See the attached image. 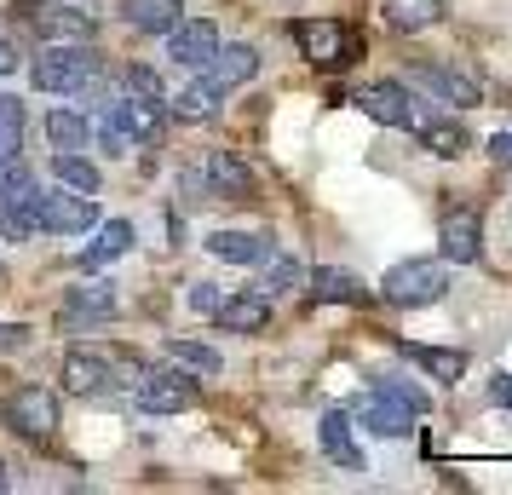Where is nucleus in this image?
I'll list each match as a JSON object with an SVG mask.
<instances>
[{
	"label": "nucleus",
	"instance_id": "f257e3e1",
	"mask_svg": "<svg viewBox=\"0 0 512 495\" xmlns=\"http://www.w3.org/2000/svg\"><path fill=\"white\" fill-rule=\"evenodd\" d=\"M35 87L41 93H81V87H93L98 81V52L81 47V41H47V52L35 58Z\"/></svg>",
	"mask_w": 512,
	"mask_h": 495
},
{
	"label": "nucleus",
	"instance_id": "f03ea898",
	"mask_svg": "<svg viewBox=\"0 0 512 495\" xmlns=\"http://www.w3.org/2000/svg\"><path fill=\"white\" fill-rule=\"evenodd\" d=\"M386 300L392 306H438L443 294H449V271L438 260H403L386 271Z\"/></svg>",
	"mask_w": 512,
	"mask_h": 495
},
{
	"label": "nucleus",
	"instance_id": "7ed1b4c3",
	"mask_svg": "<svg viewBox=\"0 0 512 495\" xmlns=\"http://www.w3.org/2000/svg\"><path fill=\"white\" fill-rule=\"evenodd\" d=\"M294 41H300V52L317 64V70H346V64H357V35H351L346 24H334V18H305V24H294Z\"/></svg>",
	"mask_w": 512,
	"mask_h": 495
},
{
	"label": "nucleus",
	"instance_id": "20e7f679",
	"mask_svg": "<svg viewBox=\"0 0 512 495\" xmlns=\"http://www.w3.org/2000/svg\"><path fill=\"white\" fill-rule=\"evenodd\" d=\"M0 421L12 426L18 438H52L58 432V398H52L47 386H18L0 403Z\"/></svg>",
	"mask_w": 512,
	"mask_h": 495
},
{
	"label": "nucleus",
	"instance_id": "39448f33",
	"mask_svg": "<svg viewBox=\"0 0 512 495\" xmlns=\"http://www.w3.org/2000/svg\"><path fill=\"white\" fill-rule=\"evenodd\" d=\"M139 409L144 415H185L190 403L202 398V386L185 375V369H156V375H144L139 380Z\"/></svg>",
	"mask_w": 512,
	"mask_h": 495
},
{
	"label": "nucleus",
	"instance_id": "423d86ee",
	"mask_svg": "<svg viewBox=\"0 0 512 495\" xmlns=\"http://www.w3.org/2000/svg\"><path fill=\"white\" fill-rule=\"evenodd\" d=\"M93 196H81V190H41V202H35V225L41 231H58V236H75V231H93Z\"/></svg>",
	"mask_w": 512,
	"mask_h": 495
},
{
	"label": "nucleus",
	"instance_id": "0eeeda50",
	"mask_svg": "<svg viewBox=\"0 0 512 495\" xmlns=\"http://www.w3.org/2000/svg\"><path fill=\"white\" fill-rule=\"evenodd\" d=\"M351 415L369 426L374 438H409V432H415V409L397 398L392 386H374V392H363Z\"/></svg>",
	"mask_w": 512,
	"mask_h": 495
},
{
	"label": "nucleus",
	"instance_id": "6e6552de",
	"mask_svg": "<svg viewBox=\"0 0 512 495\" xmlns=\"http://www.w3.org/2000/svg\"><path fill=\"white\" fill-rule=\"evenodd\" d=\"M219 52V29L208 18H179V24L167 29V58L179 64V70H208V58Z\"/></svg>",
	"mask_w": 512,
	"mask_h": 495
},
{
	"label": "nucleus",
	"instance_id": "1a4fd4ad",
	"mask_svg": "<svg viewBox=\"0 0 512 495\" xmlns=\"http://www.w3.org/2000/svg\"><path fill=\"white\" fill-rule=\"evenodd\" d=\"M438 248L449 265H472L478 254H484V219L472 208H449L438 225Z\"/></svg>",
	"mask_w": 512,
	"mask_h": 495
},
{
	"label": "nucleus",
	"instance_id": "9d476101",
	"mask_svg": "<svg viewBox=\"0 0 512 495\" xmlns=\"http://www.w3.org/2000/svg\"><path fill=\"white\" fill-rule=\"evenodd\" d=\"M351 104H357L363 116L386 121V127H415V98H409L403 81H374V87H363Z\"/></svg>",
	"mask_w": 512,
	"mask_h": 495
},
{
	"label": "nucleus",
	"instance_id": "9b49d317",
	"mask_svg": "<svg viewBox=\"0 0 512 495\" xmlns=\"http://www.w3.org/2000/svg\"><path fill=\"white\" fill-rule=\"evenodd\" d=\"M24 24L41 41H93V12L75 6H24Z\"/></svg>",
	"mask_w": 512,
	"mask_h": 495
},
{
	"label": "nucleus",
	"instance_id": "f8f14e48",
	"mask_svg": "<svg viewBox=\"0 0 512 495\" xmlns=\"http://www.w3.org/2000/svg\"><path fill=\"white\" fill-rule=\"evenodd\" d=\"M110 386H116L110 357L87 352V346H75V352L64 357V392H75V398H93V392H110Z\"/></svg>",
	"mask_w": 512,
	"mask_h": 495
},
{
	"label": "nucleus",
	"instance_id": "ddd939ff",
	"mask_svg": "<svg viewBox=\"0 0 512 495\" xmlns=\"http://www.w3.org/2000/svg\"><path fill=\"white\" fill-rule=\"evenodd\" d=\"M213 317H219V329H231V334H259L271 323V294L265 288H242L231 300H219Z\"/></svg>",
	"mask_w": 512,
	"mask_h": 495
},
{
	"label": "nucleus",
	"instance_id": "4468645a",
	"mask_svg": "<svg viewBox=\"0 0 512 495\" xmlns=\"http://www.w3.org/2000/svg\"><path fill=\"white\" fill-rule=\"evenodd\" d=\"M259 75V52L248 47V41H236V47H219L208 58V81L219 87V93H231V87H242V81H254Z\"/></svg>",
	"mask_w": 512,
	"mask_h": 495
},
{
	"label": "nucleus",
	"instance_id": "2eb2a0df",
	"mask_svg": "<svg viewBox=\"0 0 512 495\" xmlns=\"http://www.w3.org/2000/svg\"><path fill=\"white\" fill-rule=\"evenodd\" d=\"M208 185H213V196H225V202H248V196H254V173H248L242 156L213 150L208 156Z\"/></svg>",
	"mask_w": 512,
	"mask_h": 495
},
{
	"label": "nucleus",
	"instance_id": "dca6fc26",
	"mask_svg": "<svg viewBox=\"0 0 512 495\" xmlns=\"http://www.w3.org/2000/svg\"><path fill=\"white\" fill-rule=\"evenodd\" d=\"M121 18L139 35H167V29L185 18V0H121Z\"/></svg>",
	"mask_w": 512,
	"mask_h": 495
},
{
	"label": "nucleus",
	"instance_id": "f3484780",
	"mask_svg": "<svg viewBox=\"0 0 512 495\" xmlns=\"http://www.w3.org/2000/svg\"><path fill=\"white\" fill-rule=\"evenodd\" d=\"M127 248H133V225H127V219H104V225H98V236L81 248V260H75V265H81V271H98V265L121 260Z\"/></svg>",
	"mask_w": 512,
	"mask_h": 495
},
{
	"label": "nucleus",
	"instance_id": "a211bd4d",
	"mask_svg": "<svg viewBox=\"0 0 512 495\" xmlns=\"http://www.w3.org/2000/svg\"><path fill=\"white\" fill-rule=\"evenodd\" d=\"M208 254L213 260H231V265H265L271 260V242L254 231H213L208 236Z\"/></svg>",
	"mask_w": 512,
	"mask_h": 495
},
{
	"label": "nucleus",
	"instance_id": "6ab92c4d",
	"mask_svg": "<svg viewBox=\"0 0 512 495\" xmlns=\"http://www.w3.org/2000/svg\"><path fill=\"white\" fill-rule=\"evenodd\" d=\"M415 87H426V93H438L443 104H478V81H472V75H455V70H438V64H420L415 70Z\"/></svg>",
	"mask_w": 512,
	"mask_h": 495
},
{
	"label": "nucleus",
	"instance_id": "aec40b11",
	"mask_svg": "<svg viewBox=\"0 0 512 495\" xmlns=\"http://www.w3.org/2000/svg\"><path fill=\"white\" fill-rule=\"evenodd\" d=\"M317 438H323V455L334 461V467H346V472L363 467V455H357V444H351V415L346 409H328L323 426H317Z\"/></svg>",
	"mask_w": 512,
	"mask_h": 495
},
{
	"label": "nucleus",
	"instance_id": "412c9836",
	"mask_svg": "<svg viewBox=\"0 0 512 495\" xmlns=\"http://www.w3.org/2000/svg\"><path fill=\"white\" fill-rule=\"evenodd\" d=\"M110 121L127 133V144H156V133H162L156 104H144V98H121V104H110Z\"/></svg>",
	"mask_w": 512,
	"mask_h": 495
},
{
	"label": "nucleus",
	"instance_id": "4be33fe9",
	"mask_svg": "<svg viewBox=\"0 0 512 495\" xmlns=\"http://www.w3.org/2000/svg\"><path fill=\"white\" fill-rule=\"evenodd\" d=\"M311 294H317V300H328V306H369V288H363V277L334 271V265L311 271Z\"/></svg>",
	"mask_w": 512,
	"mask_h": 495
},
{
	"label": "nucleus",
	"instance_id": "5701e85b",
	"mask_svg": "<svg viewBox=\"0 0 512 495\" xmlns=\"http://www.w3.org/2000/svg\"><path fill=\"white\" fill-rule=\"evenodd\" d=\"M380 12H386V24L392 29L420 35V29H432L443 18V0H380Z\"/></svg>",
	"mask_w": 512,
	"mask_h": 495
},
{
	"label": "nucleus",
	"instance_id": "b1692460",
	"mask_svg": "<svg viewBox=\"0 0 512 495\" xmlns=\"http://www.w3.org/2000/svg\"><path fill=\"white\" fill-rule=\"evenodd\" d=\"M64 317H70V323H81V317H93V323H110V317H116V294H110V283L70 288V306H64Z\"/></svg>",
	"mask_w": 512,
	"mask_h": 495
},
{
	"label": "nucleus",
	"instance_id": "393cba45",
	"mask_svg": "<svg viewBox=\"0 0 512 495\" xmlns=\"http://www.w3.org/2000/svg\"><path fill=\"white\" fill-rule=\"evenodd\" d=\"M403 357H409L415 369H426L432 380H443V386L466 375V357H461V352H449V346H403Z\"/></svg>",
	"mask_w": 512,
	"mask_h": 495
},
{
	"label": "nucleus",
	"instance_id": "a878e982",
	"mask_svg": "<svg viewBox=\"0 0 512 495\" xmlns=\"http://www.w3.org/2000/svg\"><path fill=\"white\" fill-rule=\"evenodd\" d=\"M167 110H173V121H208L213 110H219V87L202 75V81H190L179 98H167Z\"/></svg>",
	"mask_w": 512,
	"mask_h": 495
},
{
	"label": "nucleus",
	"instance_id": "bb28decb",
	"mask_svg": "<svg viewBox=\"0 0 512 495\" xmlns=\"http://www.w3.org/2000/svg\"><path fill=\"white\" fill-rule=\"evenodd\" d=\"M52 179H58V185H70V190H81V196H98V185H104V173H98L87 156H75V150H58Z\"/></svg>",
	"mask_w": 512,
	"mask_h": 495
},
{
	"label": "nucleus",
	"instance_id": "cd10ccee",
	"mask_svg": "<svg viewBox=\"0 0 512 495\" xmlns=\"http://www.w3.org/2000/svg\"><path fill=\"white\" fill-rule=\"evenodd\" d=\"M420 144H426L432 156H443V162H455V156L472 150V139H466L461 121H426V127H420Z\"/></svg>",
	"mask_w": 512,
	"mask_h": 495
},
{
	"label": "nucleus",
	"instance_id": "c85d7f7f",
	"mask_svg": "<svg viewBox=\"0 0 512 495\" xmlns=\"http://www.w3.org/2000/svg\"><path fill=\"white\" fill-rule=\"evenodd\" d=\"M47 139L58 144V150H87V144H93V121L75 116V110H52L47 116Z\"/></svg>",
	"mask_w": 512,
	"mask_h": 495
},
{
	"label": "nucleus",
	"instance_id": "c756f323",
	"mask_svg": "<svg viewBox=\"0 0 512 495\" xmlns=\"http://www.w3.org/2000/svg\"><path fill=\"white\" fill-rule=\"evenodd\" d=\"M24 150V98L0 93V162H12Z\"/></svg>",
	"mask_w": 512,
	"mask_h": 495
},
{
	"label": "nucleus",
	"instance_id": "7c9ffc66",
	"mask_svg": "<svg viewBox=\"0 0 512 495\" xmlns=\"http://www.w3.org/2000/svg\"><path fill=\"white\" fill-rule=\"evenodd\" d=\"M167 357H173L179 369H196V375H219V352H213V346H196V340H173Z\"/></svg>",
	"mask_w": 512,
	"mask_h": 495
},
{
	"label": "nucleus",
	"instance_id": "2f4dec72",
	"mask_svg": "<svg viewBox=\"0 0 512 495\" xmlns=\"http://www.w3.org/2000/svg\"><path fill=\"white\" fill-rule=\"evenodd\" d=\"M271 271H265V294H288V288H300L305 283V271L294 260H265Z\"/></svg>",
	"mask_w": 512,
	"mask_h": 495
},
{
	"label": "nucleus",
	"instance_id": "473e14b6",
	"mask_svg": "<svg viewBox=\"0 0 512 495\" xmlns=\"http://www.w3.org/2000/svg\"><path fill=\"white\" fill-rule=\"evenodd\" d=\"M127 93L133 98H144V104H162V81H156V70H127Z\"/></svg>",
	"mask_w": 512,
	"mask_h": 495
},
{
	"label": "nucleus",
	"instance_id": "72a5a7b5",
	"mask_svg": "<svg viewBox=\"0 0 512 495\" xmlns=\"http://www.w3.org/2000/svg\"><path fill=\"white\" fill-rule=\"evenodd\" d=\"M190 306H196V311H219V288L196 283V288H190Z\"/></svg>",
	"mask_w": 512,
	"mask_h": 495
},
{
	"label": "nucleus",
	"instance_id": "f704fd0d",
	"mask_svg": "<svg viewBox=\"0 0 512 495\" xmlns=\"http://www.w3.org/2000/svg\"><path fill=\"white\" fill-rule=\"evenodd\" d=\"M489 156L501 167H512V133H495V139H489Z\"/></svg>",
	"mask_w": 512,
	"mask_h": 495
},
{
	"label": "nucleus",
	"instance_id": "c9c22d12",
	"mask_svg": "<svg viewBox=\"0 0 512 495\" xmlns=\"http://www.w3.org/2000/svg\"><path fill=\"white\" fill-rule=\"evenodd\" d=\"M12 70H18V47H12V41L0 35V75H12Z\"/></svg>",
	"mask_w": 512,
	"mask_h": 495
},
{
	"label": "nucleus",
	"instance_id": "e433bc0d",
	"mask_svg": "<svg viewBox=\"0 0 512 495\" xmlns=\"http://www.w3.org/2000/svg\"><path fill=\"white\" fill-rule=\"evenodd\" d=\"M489 392H495V403H501V409H512V375H495V386H489Z\"/></svg>",
	"mask_w": 512,
	"mask_h": 495
},
{
	"label": "nucleus",
	"instance_id": "4c0bfd02",
	"mask_svg": "<svg viewBox=\"0 0 512 495\" xmlns=\"http://www.w3.org/2000/svg\"><path fill=\"white\" fill-rule=\"evenodd\" d=\"M24 340H29V329H18V323H12V329H0V346H12V352H18Z\"/></svg>",
	"mask_w": 512,
	"mask_h": 495
},
{
	"label": "nucleus",
	"instance_id": "58836bf2",
	"mask_svg": "<svg viewBox=\"0 0 512 495\" xmlns=\"http://www.w3.org/2000/svg\"><path fill=\"white\" fill-rule=\"evenodd\" d=\"M12 490V478H6V461H0V495Z\"/></svg>",
	"mask_w": 512,
	"mask_h": 495
}]
</instances>
